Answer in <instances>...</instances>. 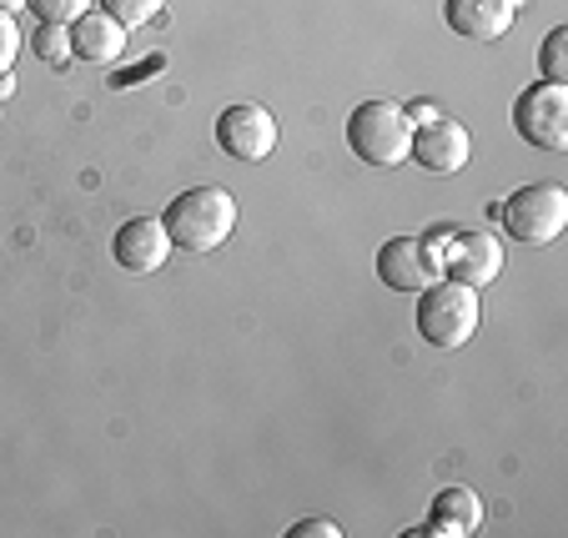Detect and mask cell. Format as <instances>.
<instances>
[{
	"label": "cell",
	"instance_id": "9",
	"mask_svg": "<svg viewBox=\"0 0 568 538\" xmlns=\"http://www.w3.org/2000/svg\"><path fill=\"white\" fill-rule=\"evenodd\" d=\"M498 272H504V242L494 237V232H463L453 237L448 247V262H443V277L453 282H468V287H488V282H498Z\"/></svg>",
	"mask_w": 568,
	"mask_h": 538
},
{
	"label": "cell",
	"instance_id": "17",
	"mask_svg": "<svg viewBox=\"0 0 568 538\" xmlns=\"http://www.w3.org/2000/svg\"><path fill=\"white\" fill-rule=\"evenodd\" d=\"M41 21H51V26H71V21H81V16L91 11V0H26Z\"/></svg>",
	"mask_w": 568,
	"mask_h": 538
},
{
	"label": "cell",
	"instance_id": "13",
	"mask_svg": "<svg viewBox=\"0 0 568 538\" xmlns=\"http://www.w3.org/2000/svg\"><path fill=\"white\" fill-rule=\"evenodd\" d=\"M483 528V498L473 488L453 484L433 498V514H428V528L423 534H438V538H468Z\"/></svg>",
	"mask_w": 568,
	"mask_h": 538
},
{
	"label": "cell",
	"instance_id": "8",
	"mask_svg": "<svg viewBox=\"0 0 568 538\" xmlns=\"http://www.w3.org/2000/svg\"><path fill=\"white\" fill-rule=\"evenodd\" d=\"M468 156H473V136H468V126H463V121L438 116V121H428V126L413 131L408 162H418L423 172L453 176V172H463V166H468Z\"/></svg>",
	"mask_w": 568,
	"mask_h": 538
},
{
	"label": "cell",
	"instance_id": "16",
	"mask_svg": "<svg viewBox=\"0 0 568 538\" xmlns=\"http://www.w3.org/2000/svg\"><path fill=\"white\" fill-rule=\"evenodd\" d=\"M36 55L51 65H65L71 61V26H51L41 21V35H36Z\"/></svg>",
	"mask_w": 568,
	"mask_h": 538
},
{
	"label": "cell",
	"instance_id": "6",
	"mask_svg": "<svg viewBox=\"0 0 568 538\" xmlns=\"http://www.w3.org/2000/svg\"><path fill=\"white\" fill-rule=\"evenodd\" d=\"M277 116L257 101H236L216 116V146L232 156V162H267L277 151Z\"/></svg>",
	"mask_w": 568,
	"mask_h": 538
},
{
	"label": "cell",
	"instance_id": "1",
	"mask_svg": "<svg viewBox=\"0 0 568 538\" xmlns=\"http://www.w3.org/2000/svg\"><path fill=\"white\" fill-rule=\"evenodd\" d=\"M166 237L182 252H216L236 232V196L226 186H192L176 202H166Z\"/></svg>",
	"mask_w": 568,
	"mask_h": 538
},
{
	"label": "cell",
	"instance_id": "20",
	"mask_svg": "<svg viewBox=\"0 0 568 538\" xmlns=\"http://www.w3.org/2000/svg\"><path fill=\"white\" fill-rule=\"evenodd\" d=\"M151 71H161V55H146V61H141V65H131V71H126V65H121V71L111 75V87H116V91H126V87H141V81H146Z\"/></svg>",
	"mask_w": 568,
	"mask_h": 538
},
{
	"label": "cell",
	"instance_id": "11",
	"mask_svg": "<svg viewBox=\"0 0 568 538\" xmlns=\"http://www.w3.org/2000/svg\"><path fill=\"white\" fill-rule=\"evenodd\" d=\"M377 277H383V287L413 292V297H418V292L428 287L433 277H438V272L428 267L418 237H387L383 247H377Z\"/></svg>",
	"mask_w": 568,
	"mask_h": 538
},
{
	"label": "cell",
	"instance_id": "2",
	"mask_svg": "<svg viewBox=\"0 0 568 538\" xmlns=\"http://www.w3.org/2000/svg\"><path fill=\"white\" fill-rule=\"evenodd\" d=\"M418 337L438 353H453L463 347L483 323V302H478V287L468 282H453V277H433L428 287L418 292Z\"/></svg>",
	"mask_w": 568,
	"mask_h": 538
},
{
	"label": "cell",
	"instance_id": "14",
	"mask_svg": "<svg viewBox=\"0 0 568 538\" xmlns=\"http://www.w3.org/2000/svg\"><path fill=\"white\" fill-rule=\"evenodd\" d=\"M538 71H544V81H558V87H568V31H564V26H554V31L544 35Z\"/></svg>",
	"mask_w": 568,
	"mask_h": 538
},
{
	"label": "cell",
	"instance_id": "7",
	"mask_svg": "<svg viewBox=\"0 0 568 538\" xmlns=\"http://www.w3.org/2000/svg\"><path fill=\"white\" fill-rule=\"evenodd\" d=\"M172 252L176 247H172V237H166V222H161V216H131V222L116 226V237H111V257H116V267L136 272V277L161 272Z\"/></svg>",
	"mask_w": 568,
	"mask_h": 538
},
{
	"label": "cell",
	"instance_id": "5",
	"mask_svg": "<svg viewBox=\"0 0 568 538\" xmlns=\"http://www.w3.org/2000/svg\"><path fill=\"white\" fill-rule=\"evenodd\" d=\"M514 131L538 151H568V87L538 81L514 101Z\"/></svg>",
	"mask_w": 568,
	"mask_h": 538
},
{
	"label": "cell",
	"instance_id": "23",
	"mask_svg": "<svg viewBox=\"0 0 568 538\" xmlns=\"http://www.w3.org/2000/svg\"><path fill=\"white\" fill-rule=\"evenodd\" d=\"M26 0H0V11H21Z\"/></svg>",
	"mask_w": 568,
	"mask_h": 538
},
{
	"label": "cell",
	"instance_id": "19",
	"mask_svg": "<svg viewBox=\"0 0 568 538\" xmlns=\"http://www.w3.org/2000/svg\"><path fill=\"white\" fill-rule=\"evenodd\" d=\"M21 41H26V35H21V26H16V16L0 11V75L16 65V55H21Z\"/></svg>",
	"mask_w": 568,
	"mask_h": 538
},
{
	"label": "cell",
	"instance_id": "15",
	"mask_svg": "<svg viewBox=\"0 0 568 538\" xmlns=\"http://www.w3.org/2000/svg\"><path fill=\"white\" fill-rule=\"evenodd\" d=\"M101 11H106L111 21H121L126 31H136V26L156 21V16L166 11V0H101Z\"/></svg>",
	"mask_w": 568,
	"mask_h": 538
},
{
	"label": "cell",
	"instance_id": "3",
	"mask_svg": "<svg viewBox=\"0 0 568 538\" xmlns=\"http://www.w3.org/2000/svg\"><path fill=\"white\" fill-rule=\"evenodd\" d=\"M413 146V121L397 101H363L347 116V151L367 166H403Z\"/></svg>",
	"mask_w": 568,
	"mask_h": 538
},
{
	"label": "cell",
	"instance_id": "10",
	"mask_svg": "<svg viewBox=\"0 0 568 538\" xmlns=\"http://www.w3.org/2000/svg\"><path fill=\"white\" fill-rule=\"evenodd\" d=\"M443 21L463 41H504L514 26V6L508 0H443Z\"/></svg>",
	"mask_w": 568,
	"mask_h": 538
},
{
	"label": "cell",
	"instance_id": "18",
	"mask_svg": "<svg viewBox=\"0 0 568 538\" xmlns=\"http://www.w3.org/2000/svg\"><path fill=\"white\" fill-rule=\"evenodd\" d=\"M453 237H458V226H433L428 237H418V247H423V257H428V267L443 277V262H448V247H453Z\"/></svg>",
	"mask_w": 568,
	"mask_h": 538
},
{
	"label": "cell",
	"instance_id": "12",
	"mask_svg": "<svg viewBox=\"0 0 568 538\" xmlns=\"http://www.w3.org/2000/svg\"><path fill=\"white\" fill-rule=\"evenodd\" d=\"M71 55L75 61H121L126 55V26L111 21L106 11H87L81 21H71Z\"/></svg>",
	"mask_w": 568,
	"mask_h": 538
},
{
	"label": "cell",
	"instance_id": "4",
	"mask_svg": "<svg viewBox=\"0 0 568 538\" xmlns=\"http://www.w3.org/2000/svg\"><path fill=\"white\" fill-rule=\"evenodd\" d=\"M504 226L514 242L548 247V242L564 237V226H568V192L558 182L518 186V192L504 202Z\"/></svg>",
	"mask_w": 568,
	"mask_h": 538
},
{
	"label": "cell",
	"instance_id": "22",
	"mask_svg": "<svg viewBox=\"0 0 568 538\" xmlns=\"http://www.w3.org/2000/svg\"><path fill=\"white\" fill-rule=\"evenodd\" d=\"M403 111H408L413 131H418V126H428V121H438V116H443V111L433 106V101H413V106H403Z\"/></svg>",
	"mask_w": 568,
	"mask_h": 538
},
{
	"label": "cell",
	"instance_id": "21",
	"mask_svg": "<svg viewBox=\"0 0 568 538\" xmlns=\"http://www.w3.org/2000/svg\"><path fill=\"white\" fill-rule=\"evenodd\" d=\"M287 534H292V538H337L343 528H337L333 518H302V524H292Z\"/></svg>",
	"mask_w": 568,
	"mask_h": 538
}]
</instances>
